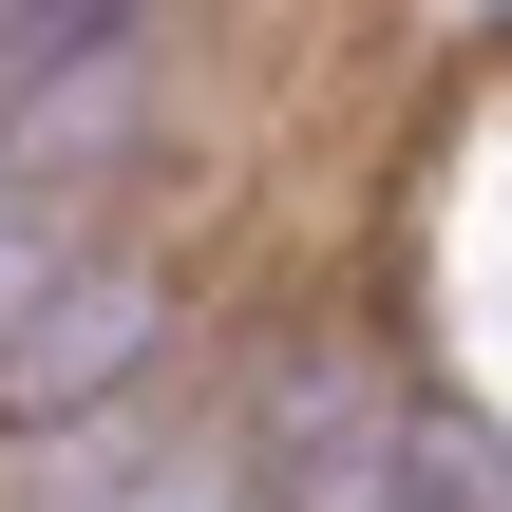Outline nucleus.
Returning <instances> with one entry per match:
<instances>
[{"mask_svg": "<svg viewBox=\"0 0 512 512\" xmlns=\"http://www.w3.org/2000/svg\"><path fill=\"white\" fill-rule=\"evenodd\" d=\"M418 494V418L361 361H285L266 380V494L247 512H399Z\"/></svg>", "mask_w": 512, "mask_h": 512, "instance_id": "1", "label": "nucleus"}, {"mask_svg": "<svg viewBox=\"0 0 512 512\" xmlns=\"http://www.w3.org/2000/svg\"><path fill=\"white\" fill-rule=\"evenodd\" d=\"M152 323H171V304H152L133 266H76V285L0 342V418H76V399H114V380L152 361Z\"/></svg>", "mask_w": 512, "mask_h": 512, "instance_id": "2", "label": "nucleus"}, {"mask_svg": "<svg viewBox=\"0 0 512 512\" xmlns=\"http://www.w3.org/2000/svg\"><path fill=\"white\" fill-rule=\"evenodd\" d=\"M95 57H114V0H0V95L95 76Z\"/></svg>", "mask_w": 512, "mask_h": 512, "instance_id": "3", "label": "nucleus"}, {"mask_svg": "<svg viewBox=\"0 0 512 512\" xmlns=\"http://www.w3.org/2000/svg\"><path fill=\"white\" fill-rule=\"evenodd\" d=\"M114 114H133V57H95V76H57V95H38V114L0 133V171H38V152H95Z\"/></svg>", "mask_w": 512, "mask_h": 512, "instance_id": "4", "label": "nucleus"}]
</instances>
